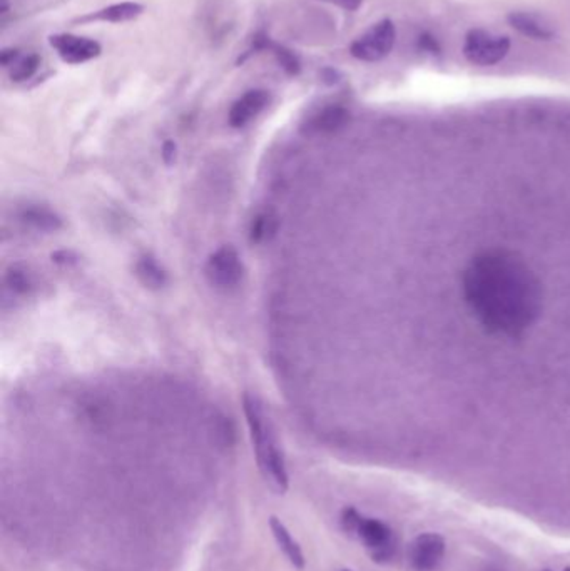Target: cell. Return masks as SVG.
Here are the masks:
<instances>
[{"label": "cell", "mask_w": 570, "mask_h": 571, "mask_svg": "<svg viewBox=\"0 0 570 571\" xmlns=\"http://www.w3.org/2000/svg\"><path fill=\"white\" fill-rule=\"evenodd\" d=\"M270 52L276 57V63H280V67L285 71L288 76H298L301 72V63H299L298 55L289 49H286L285 46L274 44L272 42Z\"/></svg>", "instance_id": "cell-17"}, {"label": "cell", "mask_w": 570, "mask_h": 571, "mask_svg": "<svg viewBox=\"0 0 570 571\" xmlns=\"http://www.w3.org/2000/svg\"><path fill=\"white\" fill-rule=\"evenodd\" d=\"M445 555V540L440 534H418L408 545V563L415 571H433Z\"/></svg>", "instance_id": "cell-8"}, {"label": "cell", "mask_w": 570, "mask_h": 571, "mask_svg": "<svg viewBox=\"0 0 570 571\" xmlns=\"http://www.w3.org/2000/svg\"><path fill=\"white\" fill-rule=\"evenodd\" d=\"M564 571H570V568H566V570H564Z\"/></svg>", "instance_id": "cell-26"}, {"label": "cell", "mask_w": 570, "mask_h": 571, "mask_svg": "<svg viewBox=\"0 0 570 571\" xmlns=\"http://www.w3.org/2000/svg\"><path fill=\"white\" fill-rule=\"evenodd\" d=\"M418 47H420V51L427 52L430 55H440L441 47L439 40L428 32L418 38Z\"/></svg>", "instance_id": "cell-20"}, {"label": "cell", "mask_w": 570, "mask_h": 571, "mask_svg": "<svg viewBox=\"0 0 570 571\" xmlns=\"http://www.w3.org/2000/svg\"><path fill=\"white\" fill-rule=\"evenodd\" d=\"M341 528L347 534L360 540L375 563H389L397 555V540L389 525L375 518H365L353 507L341 511Z\"/></svg>", "instance_id": "cell-3"}, {"label": "cell", "mask_w": 570, "mask_h": 571, "mask_svg": "<svg viewBox=\"0 0 570 571\" xmlns=\"http://www.w3.org/2000/svg\"><path fill=\"white\" fill-rule=\"evenodd\" d=\"M243 409L259 471L263 478L272 484V490L283 495L289 488V476L283 451L278 446L270 418L266 416L261 401L253 394H245Z\"/></svg>", "instance_id": "cell-2"}, {"label": "cell", "mask_w": 570, "mask_h": 571, "mask_svg": "<svg viewBox=\"0 0 570 571\" xmlns=\"http://www.w3.org/2000/svg\"><path fill=\"white\" fill-rule=\"evenodd\" d=\"M341 571H351V570H341Z\"/></svg>", "instance_id": "cell-27"}, {"label": "cell", "mask_w": 570, "mask_h": 571, "mask_svg": "<svg viewBox=\"0 0 570 571\" xmlns=\"http://www.w3.org/2000/svg\"><path fill=\"white\" fill-rule=\"evenodd\" d=\"M245 267L238 251L231 246H222L207 261L206 274L211 284L221 290L236 288L243 278Z\"/></svg>", "instance_id": "cell-6"}, {"label": "cell", "mask_w": 570, "mask_h": 571, "mask_svg": "<svg viewBox=\"0 0 570 571\" xmlns=\"http://www.w3.org/2000/svg\"><path fill=\"white\" fill-rule=\"evenodd\" d=\"M138 276L139 280L143 281V284H146L147 288H153V290H159L163 286H166L168 282V274L163 267L157 265L155 257L151 256H146L139 263H138Z\"/></svg>", "instance_id": "cell-15"}, {"label": "cell", "mask_w": 570, "mask_h": 571, "mask_svg": "<svg viewBox=\"0 0 570 571\" xmlns=\"http://www.w3.org/2000/svg\"><path fill=\"white\" fill-rule=\"evenodd\" d=\"M144 13V7L138 2H121L113 4L109 7H104L97 13H89L86 17L78 19V22H111V24H121V22H130L138 19Z\"/></svg>", "instance_id": "cell-10"}, {"label": "cell", "mask_w": 570, "mask_h": 571, "mask_svg": "<svg viewBox=\"0 0 570 571\" xmlns=\"http://www.w3.org/2000/svg\"><path fill=\"white\" fill-rule=\"evenodd\" d=\"M270 528H272V536H274L276 545L283 551L286 559H288L297 570H305L306 559H305V555H303V550H301L298 542L291 536L289 530L285 526V523L281 520H278L276 516H272V518H270Z\"/></svg>", "instance_id": "cell-12"}, {"label": "cell", "mask_w": 570, "mask_h": 571, "mask_svg": "<svg viewBox=\"0 0 570 571\" xmlns=\"http://www.w3.org/2000/svg\"><path fill=\"white\" fill-rule=\"evenodd\" d=\"M9 11V4H7V0H2V13H7Z\"/></svg>", "instance_id": "cell-25"}, {"label": "cell", "mask_w": 570, "mask_h": 571, "mask_svg": "<svg viewBox=\"0 0 570 571\" xmlns=\"http://www.w3.org/2000/svg\"><path fill=\"white\" fill-rule=\"evenodd\" d=\"M21 51L19 49H4L0 52V63L5 67V69H11L13 63H17L21 59Z\"/></svg>", "instance_id": "cell-21"}, {"label": "cell", "mask_w": 570, "mask_h": 571, "mask_svg": "<svg viewBox=\"0 0 570 571\" xmlns=\"http://www.w3.org/2000/svg\"><path fill=\"white\" fill-rule=\"evenodd\" d=\"M272 223L274 219L268 214H261L256 217L251 224V241H263L264 238H268V232H272Z\"/></svg>", "instance_id": "cell-19"}, {"label": "cell", "mask_w": 570, "mask_h": 571, "mask_svg": "<svg viewBox=\"0 0 570 571\" xmlns=\"http://www.w3.org/2000/svg\"><path fill=\"white\" fill-rule=\"evenodd\" d=\"M544 571H550V570H544Z\"/></svg>", "instance_id": "cell-28"}, {"label": "cell", "mask_w": 570, "mask_h": 571, "mask_svg": "<svg viewBox=\"0 0 570 571\" xmlns=\"http://www.w3.org/2000/svg\"><path fill=\"white\" fill-rule=\"evenodd\" d=\"M324 2H330V4H335L338 7L345 9V11H358L362 7L363 0H324Z\"/></svg>", "instance_id": "cell-22"}, {"label": "cell", "mask_w": 570, "mask_h": 571, "mask_svg": "<svg viewBox=\"0 0 570 571\" xmlns=\"http://www.w3.org/2000/svg\"><path fill=\"white\" fill-rule=\"evenodd\" d=\"M462 290L468 309L497 336H522L542 311L537 276L522 257L507 249L477 254L464 273Z\"/></svg>", "instance_id": "cell-1"}, {"label": "cell", "mask_w": 570, "mask_h": 571, "mask_svg": "<svg viewBox=\"0 0 570 571\" xmlns=\"http://www.w3.org/2000/svg\"><path fill=\"white\" fill-rule=\"evenodd\" d=\"M52 49L57 52V55L71 65L89 63L92 59H97L103 52V47L97 40L89 38H80L74 34H54L49 38Z\"/></svg>", "instance_id": "cell-7"}, {"label": "cell", "mask_w": 570, "mask_h": 571, "mask_svg": "<svg viewBox=\"0 0 570 571\" xmlns=\"http://www.w3.org/2000/svg\"><path fill=\"white\" fill-rule=\"evenodd\" d=\"M510 51V38L495 36L483 29H472L464 40L466 61L480 67H489L504 61Z\"/></svg>", "instance_id": "cell-4"}, {"label": "cell", "mask_w": 570, "mask_h": 571, "mask_svg": "<svg viewBox=\"0 0 570 571\" xmlns=\"http://www.w3.org/2000/svg\"><path fill=\"white\" fill-rule=\"evenodd\" d=\"M163 157H164V163H166V164L174 163V159H176V144H174L172 140L164 142V146H163Z\"/></svg>", "instance_id": "cell-23"}, {"label": "cell", "mask_w": 570, "mask_h": 571, "mask_svg": "<svg viewBox=\"0 0 570 571\" xmlns=\"http://www.w3.org/2000/svg\"><path fill=\"white\" fill-rule=\"evenodd\" d=\"M21 217H22L24 223L30 224L32 228L46 231V232H54V231L63 228L61 217L54 214L51 209H46V207H38V206L27 207L26 211L21 214Z\"/></svg>", "instance_id": "cell-14"}, {"label": "cell", "mask_w": 570, "mask_h": 571, "mask_svg": "<svg viewBox=\"0 0 570 571\" xmlns=\"http://www.w3.org/2000/svg\"><path fill=\"white\" fill-rule=\"evenodd\" d=\"M39 67V55L38 54H27L9 69V76H11L13 82H24V80H29L30 77L36 76Z\"/></svg>", "instance_id": "cell-16"}, {"label": "cell", "mask_w": 570, "mask_h": 571, "mask_svg": "<svg viewBox=\"0 0 570 571\" xmlns=\"http://www.w3.org/2000/svg\"><path fill=\"white\" fill-rule=\"evenodd\" d=\"M397 40V29L390 19L370 27L350 46V54L362 63H378L389 55Z\"/></svg>", "instance_id": "cell-5"}, {"label": "cell", "mask_w": 570, "mask_h": 571, "mask_svg": "<svg viewBox=\"0 0 570 571\" xmlns=\"http://www.w3.org/2000/svg\"><path fill=\"white\" fill-rule=\"evenodd\" d=\"M322 74H323L324 80H326V82H330V84H335V82H338V72L335 69L326 67V69H323V72H322Z\"/></svg>", "instance_id": "cell-24"}, {"label": "cell", "mask_w": 570, "mask_h": 571, "mask_svg": "<svg viewBox=\"0 0 570 571\" xmlns=\"http://www.w3.org/2000/svg\"><path fill=\"white\" fill-rule=\"evenodd\" d=\"M350 119V114L345 107L341 105H328L322 109L320 113L311 117L306 122V130L310 134H331L337 132L341 127L347 126Z\"/></svg>", "instance_id": "cell-11"}, {"label": "cell", "mask_w": 570, "mask_h": 571, "mask_svg": "<svg viewBox=\"0 0 570 571\" xmlns=\"http://www.w3.org/2000/svg\"><path fill=\"white\" fill-rule=\"evenodd\" d=\"M508 24L518 30L522 36L533 38V40H550L556 36L554 29L545 24L542 19L537 15L527 13H512L507 17Z\"/></svg>", "instance_id": "cell-13"}, {"label": "cell", "mask_w": 570, "mask_h": 571, "mask_svg": "<svg viewBox=\"0 0 570 571\" xmlns=\"http://www.w3.org/2000/svg\"><path fill=\"white\" fill-rule=\"evenodd\" d=\"M5 282L7 286L13 290V291L19 292V294H27V292L32 290L34 286V280H32V274L21 266H13L7 274H5Z\"/></svg>", "instance_id": "cell-18"}, {"label": "cell", "mask_w": 570, "mask_h": 571, "mask_svg": "<svg viewBox=\"0 0 570 571\" xmlns=\"http://www.w3.org/2000/svg\"><path fill=\"white\" fill-rule=\"evenodd\" d=\"M268 104H270L268 90H247L231 105L230 115H228L230 126L234 129L247 126L255 117H258L266 109Z\"/></svg>", "instance_id": "cell-9"}]
</instances>
